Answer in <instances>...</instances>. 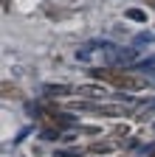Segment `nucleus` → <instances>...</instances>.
<instances>
[{
  "mask_svg": "<svg viewBox=\"0 0 155 157\" xmlns=\"http://www.w3.org/2000/svg\"><path fill=\"white\" fill-rule=\"evenodd\" d=\"M135 67H138V70H149V73H155V56H149V59H144V62H138V65H135Z\"/></svg>",
  "mask_w": 155,
  "mask_h": 157,
  "instance_id": "2",
  "label": "nucleus"
},
{
  "mask_svg": "<svg viewBox=\"0 0 155 157\" xmlns=\"http://www.w3.org/2000/svg\"><path fill=\"white\" fill-rule=\"evenodd\" d=\"M127 17H130V20H147V14L138 11V9H127Z\"/></svg>",
  "mask_w": 155,
  "mask_h": 157,
  "instance_id": "4",
  "label": "nucleus"
},
{
  "mask_svg": "<svg viewBox=\"0 0 155 157\" xmlns=\"http://www.w3.org/2000/svg\"><path fill=\"white\" fill-rule=\"evenodd\" d=\"M135 59V51H124L121 48V53H119V65H127V62H133Z\"/></svg>",
  "mask_w": 155,
  "mask_h": 157,
  "instance_id": "3",
  "label": "nucleus"
},
{
  "mask_svg": "<svg viewBox=\"0 0 155 157\" xmlns=\"http://www.w3.org/2000/svg\"><path fill=\"white\" fill-rule=\"evenodd\" d=\"M82 154V149H62L59 151V157H79Z\"/></svg>",
  "mask_w": 155,
  "mask_h": 157,
  "instance_id": "5",
  "label": "nucleus"
},
{
  "mask_svg": "<svg viewBox=\"0 0 155 157\" xmlns=\"http://www.w3.org/2000/svg\"><path fill=\"white\" fill-rule=\"evenodd\" d=\"M119 53H121V48H116L110 42H88L85 48L76 51V59L96 65V67H113V65H119Z\"/></svg>",
  "mask_w": 155,
  "mask_h": 157,
  "instance_id": "1",
  "label": "nucleus"
}]
</instances>
